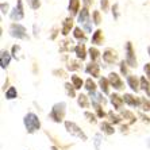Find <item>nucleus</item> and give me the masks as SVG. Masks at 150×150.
<instances>
[{
    "label": "nucleus",
    "mask_w": 150,
    "mask_h": 150,
    "mask_svg": "<svg viewBox=\"0 0 150 150\" xmlns=\"http://www.w3.org/2000/svg\"><path fill=\"white\" fill-rule=\"evenodd\" d=\"M25 126H26V129H27V133H30V134L35 133L41 127L39 118L35 114H33V112H28L27 115L25 116Z\"/></svg>",
    "instance_id": "obj_1"
},
{
    "label": "nucleus",
    "mask_w": 150,
    "mask_h": 150,
    "mask_svg": "<svg viewBox=\"0 0 150 150\" xmlns=\"http://www.w3.org/2000/svg\"><path fill=\"white\" fill-rule=\"evenodd\" d=\"M65 107L67 104L65 103H57V104L53 105L52 112H50V119H53L54 122H61L64 119V115H65Z\"/></svg>",
    "instance_id": "obj_2"
},
{
    "label": "nucleus",
    "mask_w": 150,
    "mask_h": 150,
    "mask_svg": "<svg viewBox=\"0 0 150 150\" xmlns=\"http://www.w3.org/2000/svg\"><path fill=\"white\" fill-rule=\"evenodd\" d=\"M10 34L11 37L18 39H27V31H26V27L25 26L19 25V23H12L10 26Z\"/></svg>",
    "instance_id": "obj_3"
},
{
    "label": "nucleus",
    "mask_w": 150,
    "mask_h": 150,
    "mask_svg": "<svg viewBox=\"0 0 150 150\" xmlns=\"http://www.w3.org/2000/svg\"><path fill=\"white\" fill-rule=\"evenodd\" d=\"M65 127H67V130H68V133L69 134L77 137V138H81L83 141H87V135L83 133V130H81L76 123L69 122V120H68V122H65Z\"/></svg>",
    "instance_id": "obj_4"
},
{
    "label": "nucleus",
    "mask_w": 150,
    "mask_h": 150,
    "mask_svg": "<svg viewBox=\"0 0 150 150\" xmlns=\"http://www.w3.org/2000/svg\"><path fill=\"white\" fill-rule=\"evenodd\" d=\"M126 62L131 68L137 67V58H135V54H134V49H133L131 42L126 43Z\"/></svg>",
    "instance_id": "obj_5"
},
{
    "label": "nucleus",
    "mask_w": 150,
    "mask_h": 150,
    "mask_svg": "<svg viewBox=\"0 0 150 150\" xmlns=\"http://www.w3.org/2000/svg\"><path fill=\"white\" fill-rule=\"evenodd\" d=\"M79 23L84 26V28L87 30L88 33H91L92 27H91V23H89V11H88L87 7H84L81 10V12L79 14Z\"/></svg>",
    "instance_id": "obj_6"
},
{
    "label": "nucleus",
    "mask_w": 150,
    "mask_h": 150,
    "mask_svg": "<svg viewBox=\"0 0 150 150\" xmlns=\"http://www.w3.org/2000/svg\"><path fill=\"white\" fill-rule=\"evenodd\" d=\"M23 16H25V11H23V1L22 0H18L16 6H15L14 11L11 12V19L12 21H21V19H23Z\"/></svg>",
    "instance_id": "obj_7"
},
{
    "label": "nucleus",
    "mask_w": 150,
    "mask_h": 150,
    "mask_svg": "<svg viewBox=\"0 0 150 150\" xmlns=\"http://www.w3.org/2000/svg\"><path fill=\"white\" fill-rule=\"evenodd\" d=\"M103 59L107 64H115L118 61V53L114 49H105L103 53Z\"/></svg>",
    "instance_id": "obj_8"
},
{
    "label": "nucleus",
    "mask_w": 150,
    "mask_h": 150,
    "mask_svg": "<svg viewBox=\"0 0 150 150\" xmlns=\"http://www.w3.org/2000/svg\"><path fill=\"white\" fill-rule=\"evenodd\" d=\"M108 81H110V84H111L112 87L115 88V89H118V91L123 89V83H122V80H120V77H119L118 73H114V72L110 73Z\"/></svg>",
    "instance_id": "obj_9"
},
{
    "label": "nucleus",
    "mask_w": 150,
    "mask_h": 150,
    "mask_svg": "<svg viewBox=\"0 0 150 150\" xmlns=\"http://www.w3.org/2000/svg\"><path fill=\"white\" fill-rule=\"evenodd\" d=\"M85 72H87L88 74H92L93 77H99L100 76V69H99V65L95 61H91V62L87 65V68H85Z\"/></svg>",
    "instance_id": "obj_10"
},
{
    "label": "nucleus",
    "mask_w": 150,
    "mask_h": 150,
    "mask_svg": "<svg viewBox=\"0 0 150 150\" xmlns=\"http://www.w3.org/2000/svg\"><path fill=\"white\" fill-rule=\"evenodd\" d=\"M127 84H129V87L133 89L134 92H138L141 89V81L138 83V79H137L135 76H133V74H129L127 76Z\"/></svg>",
    "instance_id": "obj_11"
},
{
    "label": "nucleus",
    "mask_w": 150,
    "mask_h": 150,
    "mask_svg": "<svg viewBox=\"0 0 150 150\" xmlns=\"http://www.w3.org/2000/svg\"><path fill=\"white\" fill-rule=\"evenodd\" d=\"M74 53H76V56L79 59H85V57H87V50H85V45L84 43H79V45L74 46Z\"/></svg>",
    "instance_id": "obj_12"
},
{
    "label": "nucleus",
    "mask_w": 150,
    "mask_h": 150,
    "mask_svg": "<svg viewBox=\"0 0 150 150\" xmlns=\"http://www.w3.org/2000/svg\"><path fill=\"white\" fill-rule=\"evenodd\" d=\"M73 28V19L72 18H67L65 21L62 22V28H61V33L62 35H68L70 33V30Z\"/></svg>",
    "instance_id": "obj_13"
},
{
    "label": "nucleus",
    "mask_w": 150,
    "mask_h": 150,
    "mask_svg": "<svg viewBox=\"0 0 150 150\" xmlns=\"http://www.w3.org/2000/svg\"><path fill=\"white\" fill-rule=\"evenodd\" d=\"M68 10H69V12H70L72 16L77 15L79 14V11H80V0H69Z\"/></svg>",
    "instance_id": "obj_14"
},
{
    "label": "nucleus",
    "mask_w": 150,
    "mask_h": 150,
    "mask_svg": "<svg viewBox=\"0 0 150 150\" xmlns=\"http://www.w3.org/2000/svg\"><path fill=\"white\" fill-rule=\"evenodd\" d=\"M123 100H125L126 104L131 105V107H139V99H135L134 96H131L129 93L123 95Z\"/></svg>",
    "instance_id": "obj_15"
},
{
    "label": "nucleus",
    "mask_w": 150,
    "mask_h": 150,
    "mask_svg": "<svg viewBox=\"0 0 150 150\" xmlns=\"http://www.w3.org/2000/svg\"><path fill=\"white\" fill-rule=\"evenodd\" d=\"M111 103L114 104V107H115L116 110H120L122 108V104L125 103V100H123V98H120L119 95L114 93V95H111Z\"/></svg>",
    "instance_id": "obj_16"
},
{
    "label": "nucleus",
    "mask_w": 150,
    "mask_h": 150,
    "mask_svg": "<svg viewBox=\"0 0 150 150\" xmlns=\"http://www.w3.org/2000/svg\"><path fill=\"white\" fill-rule=\"evenodd\" d=\"M103 41H104L103 31H101V30H96V31L93 33V35H92V43H95V45H101Z\"/></svg>",
    "instance_id": "obj_17"
},
{
    "label": "nucleus",
    "mask_w": 150,
    "mask_h": 150,
    "mask_svg": "<svg viewBox=\"0 0 150 150\" xmlns=\"http://www.w3.org/2000/svg\"><path fill=\"white\" fill-rule=\"evenodd\" d=\"M10 59H11L10 53H8L7 50H3V52H1V68H3V69H6V68L10 65Z\"/></svg>",
    "instance_id": "obj_18"
},
{
    "label": "nucleus",
    "mask_w": 150,
    "mask_h": 150,
    "mask_svg": "<svg viewBox=\"0 0 150 150\" xmlns=\"http://www.w3.org/2000/svg\"><path fill=\"white\" fill-rule=\"evenodd\" d=\"M141 89L145 91L147 93V96L150 98V83L149 80H146V77H141Z\"/></svg>",
    "instance_id": "obj_19"
},
{
    "label": "nucleus",
    "mask_w": 150,
    "mask_h": 150,
    "mask_svg": "<svg viewBox=\"0 0 150 150\" xmlns=\"http://www.w3.org/2000/svg\"><path fill=\"white\" fill-rule=\"evenodd\" d=\"M100 129L103 130V133H105V134H114V131H115V130H114V127H112L111 125H110V123H107V122H103L100 125Z\"/></svg>",
    "instance_id": "obj_20"
},
{
    "label": "nucleus",
    "mask_w": 150,
    "mask_h": 150,
    "mask_svg": "<svg viewBox=\"0 0 150 150\" xmlns=\"http://www.w3.org/2000/svg\"><path fill=\"white\" fill-rule=\"evenodd\" d=\"M108 79H104V77H103V79H100V81H99V84H100V88H101V92H103V93H108L110 92V89H108Z\"/></svg>",
    "instance_id": "obj_21"
},
{
    "label": "nucleus",
    "mask_w": 150,
    "mask_h": 150,
    "mask_svg": "<svg viewBox=\"0 0 150 150\" xmlns=\"http://www.w3.org/2000/svg\"><path fill=\"white\" fill-rule=\"evenodd\" d=\"M73 35H74V38L80 39V41H85V39H87V37H85V33H84L80 27H76V28H74V30H73Z\"/></svg>",
    "instance_id": "obj_22"
},
{
    "label": "nucleus",
    "mask_w": 150,
    "mask_h": 150,
    "mask_svg": "<svg viewBox=\"0 0 150 150\" xmlns=\"http://www.w3.org/2000/svg\"><path fill=\"white\" fill-rule=\"evenodd\" d=\"M72 43H73V42L70 41V39H65V41L61 42V47H59V50H61V52L70 50V49H72Z\"/></svg>",
    "instance_id": "obj_23"
},
{
    "label": "nucleus",
    "mask_w": 150,
    "mask_h": 150,
    "mask_svg": "<svg viewBox=\"0 0 150 150\" xmlns=\"http://www.w3.org/2000/svg\"><path fill=\"white\" fill-rule=\"evenodd\" d=\"M89 56H91L92 61H95V62H96V61L100 58V52H99L96 47H91V49H89Z\"/></svg>",
    "instance_id": "obj_24"
},
{
    "label": "nucleus",
    "mask_w": 150,
    "mask_h": 150,
    "mask_svg": "<svg viewBox=\"0 0 150 150\" xmlns=\"http://www.w3.org/2000/svg\"><path fill=\"white\" fill-rule=\"evenodd\" d=\"M139 107L143 111H150V101L145 98H139Z\"/></svg>",
    "instance_id": "obj_25"
},
{
    "label": "nucleus",
    "mask_w": 150,
    "mask_h": 150,
    "mask_svg": "<svg viewBox=\"0 0 150 150\" xmlns=\"http://www.w3.org/2000/svg\"><path fill=\"white\" fill-rule=\"evenodd\" d=\"M72 83H73V85H74L76 89H80V88L83 87V80H81L79 76H76V74L72 76Z\"/></svg>",
    "instance_id": "obj_26"
},
{
    "label": "nucleus",
    "mask_w": 150,
    "mask_h": 150,
    "mask_svg": "<svg viewBox=\"0 0 150 150\" xmlns=\"http://www.w3.org/2000/svg\"><path fill=\"white\" fill-rule=\"evenodd\" d=\"M18 96V92H16V88H14V87H10V89H8L7 92H6V98L7 99H15Z\"/></svg>",
    "instance_id": "obj_27"
},
{
    "label": "nucleus",
    "mask_w": 150,
    "mask_h": 150,
    "mask_svg": "<svg viewBox=\"0 0 150 150\" xmlns=\"http://www.w3.org/2000/svg\"><path fill=\"white\" fill-rule=\"evenodd\" d=\"M85 88H87L89 92H95L96 91V84L92 81V79H88V80L85 81Z\"/></svg>",
    "instance_id": "obj_28"
},
{
    "label": "nucleus",
    "mask_w": 150,
    "mask_h": 150,
    "mask_svg": "<svg viewBox=\"0 0 150 150\" xmlns=\"http://www.w3.org/2000/svg\"><path fill=\"white\" fill-rule=\"evenodd\" d=\"M79 105H81V107H84V108H87L88 105V98L85 96V95H80L79 96Z\"/></svg>",
    "instance_id": "obj_29"
},
{
    "label": "nucleus",
    "mask_w": 150,
    "mask_h": 150,
    "mask_svg": "<svg viewBox=\"0 0 150 150\" xmlns=\"http://www.w3.org/2000/svg\"><path fill=\"white\" fill-rule=\"evenodd\" d=\"M92 22H93L95 25H100L101 16H100V12H99V11H93V12H92Z\"/></svg>",
    "instance_id": "obj_30"
},
{
    "label": "nucleus",
    "mask_w": 150,
    "mask_h": 150,
    "mask_svg": "<svg viewBox=\"0 0 150 150\" xmlns=\"http://www.w3.org/2000/svg\"><path fill=\"white\" fill-rule=\"evenodd\" d=\"M27 3L33 10H38V8L41 7V1H39V0H27Z\"/></svg>",
    "instance_id": "obj_31"
},
{
    "label": "nucleus",
    "mask_w": 150,
    "mask_h": 150,
    "mask_svg": "<svg viewBox=\"0 0 150 150\" xmlns=\"http://www.w3.org/2000/svg\"><path fill=\"white\" fill-rule=\"evenodd\" d=\"M68 64H69V65H68V69H69V70L80 69V65H79V62H77V61H72V59H70Z\"/></svg>",
    "instance_id": "obj_32"
},
{
    "label": "nucleus",
    "mask_w": 150,
    "mask_h": 150,
    "mask_svg": "<svg viewBox=\"0 0 150 150\" xmlns=\"http://www.w3.org/2000/svg\"><path fill=\"white\" fill-rule=\"evenodd\" d=\"M65 88H67L68 95H70V96L73 98V96H74V89H76V88H74V85H70L69 83H67V84H65Z\"/></svg>",
    "instance_id": "obj_33"
},
{
    "label": "nucleus",
    "mask_w": 150,
    "mask_h": 150,
    "mask_svg": "<svg viewBox=\"0 0 150 150\" xmlns=\"http://www.w3.org/2000/svg\"><path fill=\"white\" fill-rule=\"evenodd\" d=\"M122 115L125 116V118H127V119H130V123H133V122H135V116L131 114V112H129V111H122Z\"/></svg>",
    "instance_id": "obj_34"
},
{
    "label": "nucleus",
    "mask_w": 150,
    "mask_h": 150,
    "mask_svg": "<svg viewBox=\"0 0 150 150\" xmlns=\"http://www.w3.org/2000/svg\"><path fill=\"white\" fill-rule=\"evenodd\" d=\"M108 116L111 118L110 120H111L112 123H119V122H120V116L114 115V112H112V111H110V112H108Z\"/></svg>",
    "instance_id": "obj_35"
},
{
    "label": "nucleus",
    "mask_w": 150,
    "mask_h": 150,
    "mask_svg": "<svg viewBox=\"0 0 150 150\" xmlns=\"http://www.w3.org/2000/svg\"><path fill=\"white\" fill-rule=\"evenodd\" d=\"M84 116H85L89 122H92V123L96 122V116H95L93 114H91V112H85V114H84Z\"/></svg>",
    "instance_id": "obj_36"
},
{
    "label": "nucleus",
    "mask_w": 150,
    "mask_h": 150,
    "mask_svg": "<svg viewBox=\"0 0 150 150\" xmlns=\"http://www.w3.org/2000/svg\"><path fill=\"white\" fill-rule=\"evenodd\" d=\"M100 142H101V135L100 134H96L95 135V145H96V150H100Z\"/></svg>",
    "instance_id": "obj_37"
},
{
    "label": "nucleus",
    "mask_w": 150,
    "mask_h": 150,
    "mask_svg": "<svg viewBox=\"0 0 150 150\" xmlns=\"http://www.w3.org/2000/svg\"><path fill=\"white\" fill-rule=\"evenodd\" d=\"M100 6L103 8V11H108V0H100Z\"/></svg>",
    "instance_id": "obj_38"
},
{
    "label": "nucleus",
    "mask_w": 150,
    "mask_h": 150,
    "mask_svg": "<svg viewBox=\"0 0 150 150\" xmlns=\"http://www.w3.org/2000/svg\"><path fill=\"white\" fill-rule=\"evenodd\" d=\"M127 62H125V61H122L120 62V72H122V74H127V68L125 67Z\"/></svg>",
    "instance_id": "obj_39"
},
{
    "label": "nucleus",
    "mask_w": 150,
    "mask_h": 150,
    "mask_svg": "<svg viewBox=\"0 0 150 150\" xmlns=\"http://www.w3.org/2000/svg\"><path fill=\"white\" fill-rule=\"evenodd\" d=\"M112 14H114V18L118 19L119 14H118V4H114V7H112Z\"/></svg>",
    "instance_id": "obj_40"
},
{
    "label": "nucleus",
    "mask_w": 150,
    "mask_h": 150,
    "mask_svg": "<svg viewBox=\"0 0 150 150\" xmlns=\"http://www.w3.org/2000/svg\"><path fill=\"white\" fill-rule=\"evenodd\" d=\"M83 3H84V7L89 8L92 6V3H93V0H83Z\"/></svg>",
    "instance_id": "obj_41"
},
{
    "label": "nucleus",
    "mask_w": 150,
    "mask_h": 150,
    "mask_svg": "<svg viewBox=\"0 0 150 150\" xmlns=\"http://www.w3.org/2000/svg\"><path fill=\"white\" fill-rule=\"evenodd\" d=\"M1 12H3V14L8 12V4L7 3H1Z\"/></svg>",
    "instance_id": "obj_42"
},
{
    "label": "nucleus",
    "mask_w": 150,
    "mask_h": 150,
    "mask_svg": "<svg viewBox=\"0 0 150 150\" xmlns=\"http://www.w3.org/2000/svg\"><path fill=\"white\" fill-rule=\"evenodd\" d=\"M143 69H145V72H146V76L149 77V80H150V64H146Z\"/></svg>",
    "instance_id": "obj_43"
},
{
    "label": "nucleus",
    "mask_w": 150,
    "mask_h": 150,
    "mask_svg": "<svg viewBox=\"0 0 150 150\" xmlns=\"http://www.w3.org/2000/svg\"><path fill=\"white\" fill-rule=\"evenodd\" d=\"M52 150H58V149H57V147H54V146H53V147H52Z\"/></svg>",
    "instance_id": "obj_44"
},
{
    "label": "nucleus",
    "mask_w": 150,
    "mask_h": 150,
    "mask_svg": "<svg viewBox=\"0 0 150 150\" xmlns=\"http://www.w3.org/2000/svg\"><path fill=\"white\" fill-rule=\"evenodd\" d=\"M147 50H149V54H150V46H149V47H147Z\"/></svg>",
    "instance_id": "obj_45"
},
{
    "label": "nucleus",
    "mask_w": 150,
    "mask_h": 150,
    "mask_svg": "<svg viewBox=\"0 0 150 150\" xmlns=\"http://www.w3.org/2000/svg\"><path fill=\"white\" fill-rule=\"evenodd\" d=\"M149 147H150V139H149Z\"/></svg>",
    "instance_id": "obj_46"
}]
</instances>
